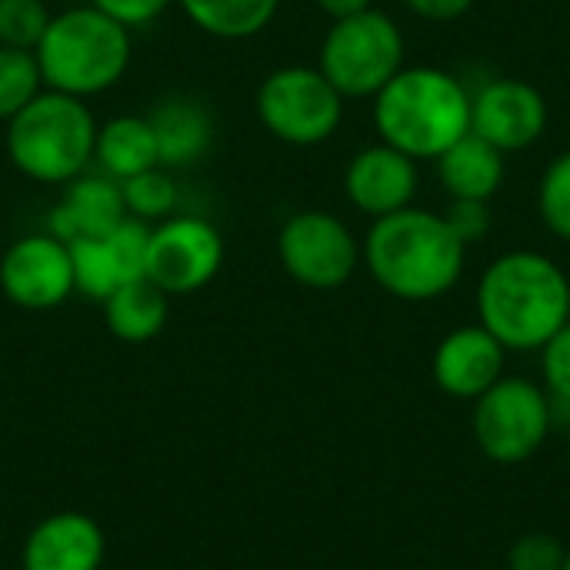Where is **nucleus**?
I'll return each mask as SVG.
<instances>
[{
  "instance_id": "obj_1",
  "label": "nucleus",
  "mask_w": 570,
  "mask_h": 570,
  "mask_svg": "<svg viewBox=\"0 0 570 570\" xmlns=\"http://www.w3.org/2000/svg\"><path fill=\"white\" fill-rule=\"evenodd\" d=\"M361 257L391 297L421 304L444 297L461 281L468 247L441 214L411 204L371 224Z\"/></svg>"
},
{
  "instance_id": "obj_17",
  "label": "nucleus",
  "mask_w": 570,
  "mask_h": 570,
  "mask_svg": "<svg viewBox=\"0 0 570 570\" xmlns=\"http://www.w3.org/2000/svg\"><path fill=\"white\" fill-rule=\"evenodd\" d=\"M127 204L120 194V184L107 174L100 177H77L67 184L63 197L47 217V234H53L63 244H73L80 237H100L110 234L117 224H124Z\"/></svg>"
},
{
  "instance_id": "obj_20",
  "label": "nucleus",
  "mask_w": 570,
  "mask_h": 570,
  "mask_svg": "<svg viewBox=\"0 0 570 570\" xmlns=\"http://www.w3.org/2000/svg\"><path fill=\"white\" fill-rule=\"evenodd\" d=\"M94 160L114 180H127L160 167V150L150 120L137 114H117L107 124H97Z\"/></svg>"
},
{
  "instance_id": "obj_7",
  "label": "nucleus",
  "mask_w": 570,
  "mask_h": 570,
  "mask_svg": "<svg viewBox=\"0 0 570 570\" xmlns=\"http://www.w3.org/2000/svg\"><path fill=\"white\" fill-rule=\"evenodd\" d=\"M254 110L264 130L281 144L314 147L337 134L344 120V97L317 67L291 63L261 80Z\"/></svg>"
},
{
  "instance_id": "obj_29",
  "label": "nucleus",
  "mask_w": 570,
  "mask_h": 570,
  "mask_svg": "<svg viewBox=\"0 0 570 570\" xmlns=\"http://www.w3.org/2000/svg\"><path fill=\"white\" fill-rule=\"evenodd\" d=\"M444 220H448V227L458 234V240H461L464 247L481 244V240L491 234V224H494L488 200H451Z\"/></svg>"
},
{
  "instance_id": "obj_3",
  "label": "nucleus",
  "mask_w": 570,
  "mask_h": 570,
  "mask_svg": "<svg viewBox=\"0 0 570 570\" xmlns=\"http://www.w3.org/2000/svg\"><path fill=\"white\" fill-rule=\"evenodd\" d=\"M374 127L407 157L438 160L471 134V90L441 67H401L374 94Z\"/></svg>"
},
{
  "instance_id": "obj_18",
  "label": "nucleus",
  "mask_w": 570,
  "mask_h": 570,
  "mask_svg": "<svg viewBox=\"0 0 570 570\" xmlns=\"http://www.w3.org/2000/svg\"><path fill=\"white\" fill-rule=\"evenodd\" d=\"M147 120L154 127L164 170L194 167L214 147V117L194 97H167L147 114Z\"/></svg>"
},
{
  "instance_id": "obj_23",
  "label": "nucleus",
  "mask_w": 570,
  "mask_h": 570,
  "mask_svg": "<svg viewBox=\"0 0 570 570\" xmlns=\"http://www.w3.org/2000/svg\"><path fill=\"white\" fill-rule=\"evenodd\" d=\"M43 90V77L33 50L0 47V120H13L37 94Z\"/></svg>"
},
{
  "instance_id": "obj_25",
  "label": "nucleus",
  "mask_w": 570,
  "mask_h": 570,
  "mask_svg": "<svg viewBox=\"0 0 570 570\" xmlns=\"http://www.w3.org/2000/svg\"><path fill=\"white\" fill-rule=\"evenodd\" d=\"M50 17L43 0H0V47L37 50Z\"/></svg>"
},
{
  "instance_id": "obj_13",
  "label": "nucleus",
  "mask_w": 570,
  "mask_h": 570,
  "mask_svg": "<svg viewBox=\"0 0 570 570\" xmlns=\"http://www.w3.org/2000/svg\"><path fill=\"white\" fill-rule=\"evenodd\" d=\"M147 240H150V227L144 220L127 217L110 234L80 237L67 244L70 264H73V294H83L87 301L104 304L117 287L144 277Z\"/></svg>"
},
{
  "instance_id": "obj_22",
  "label": "nucleus",
  "mask_w": 570,
  "mask_h": 570,
  "mask_svg": "<svg viewBox=\"0 0 570 570\" xmlns=\"http://www.w3.org/2000/svg\"><path fill=\"white\" fill-rule=\"evenodd\" d=\"M187 20L217 40L257 37L277 13L281 0H177Z\"/></svg>"
},
{
  "instance_id": "obj_4",
  "label": "nucleus",
  "mask_w": 570,
  "mask_h": 570,
  "mask_svg": "<svg viewBox=\"0 0 570 570\" xmlns=\"http://www.w3.org/2000/svg\"><path fill=\"white\" fill-rule=\"evenodd\" d=\"M33 57L47 90L87 100L124 80L134 43L127 27L83 3L50 17Z\"/></svg>"
},
{
  "instance_id": "obj_28",
  "label": "nucleus",
  "mask_w": 570,
  "mask_h": 570,
  "mask_svg": "<svg viewBox=\"0 0 570 570\" xmlns=\"http://www.w3.org/2000/svg\"><path fill=\"white\" fill-rule=\"evenodd\" d=\"M541 367L551 401L570 404V321L541 347Z\"/></svg>"
},
{
  "instance_id": "obj_21",
  "label": "nucleus",
  "mask_w": 570,
  "mask_h": 570,
  "mask_svg": "<svg viewBox=\"0 0 570 570\" xmlns=\"http://www.w3.org/2000/svg\"><path fill=\"white\" fill-rule=\"evenodd\" d=\"M104 321L117 341L147 344L167 324V294L147 277H137L104 301Z\"/></svg>"
},
{
  "instance_id": "obj_6",
  "label": "nucleus",
  "mask_w": 570,
  "mask_h": 570,
  "mask_svg": "<svg viewBox=\"0 0 570 570\" xmlns=\"http://www.w3.org/2000/svg\"><path fill=\"white\" fill-rule=\"evenodd\" d=\"M404 67V33L377 7L334 20L321 40L317 70L347 97H374Z\"/></svg>"
},
{
  "instance_id": "obj_10",
  "label": "nucleus",
  "mask_w": 570,
  "mask_h": 570,
  "mask_svg": "<svg viewBox=\"0 0 570 570\" xmlns=\"http://www.w3.org/2000/svg\"><path fill=\"white\" fill-rule=\"evenodd\" d=\"M220 264H224V237L210 220L194 214H177L150 227L144 277L157 284L167 297L197 294L217 277Z\"/></svg>"
},
{
  "instance_id": "obj_19",
  "label": "nucleus",
  "mask_w": 570,
  "mask_h": 570,
  "mask_svg": "<svg viewBox=\"0 0 570 570\" xmlns=\"http://www.w3.org/2000/svg\"><path fill=\"white\" fill-rule=\"evenodd\" d=\"M438 177L451 200H491L504 184V154L478 134H464L438 157Z\"/></svg>"
},
{
  "instance_id": "obj_16",
  "label": "nucleus",
  "mask_w": 570,
  "mask_h": 570,
  "mask_svg": "<svg viewBox=\"0 0 570 570\" xmlns=\"http://www.w3.org/2000/svg\"><path fill=\"white\" fill-rule=\"evenodd\" d=\"M107 541L100 524L80 511L43 518L23 541V570H100Z\"/></svg>"
},
{
  "instance_id": "obj_33",
  "label": "nucleus",
  "mask_w": 570,
  "mask_h": 570,
  "mask_svg": "<svg viewBox=\"0 0 570 570\" xmlns=\"http://www.w3.org/2000/svg\"><path fill=\"white\" fill-rule=\"evenodd\" d=\"M561 570H570V551H568V558H564V568Z\"/></svg>"
},
{
  "instance_id": "obj_5",
  "label": "nucleus",
  "mask_w": 570,
  "mask_h": 570,
  "mask_svg": "<svg viewBox=\"0 0 570 570\" xmlns=\"http://www.w3.org/2000/svg\"><path fill=\"white\" fill-rule=\"evenodd\" d=\"M97 120L80 97L40 90L7 120V157L37 184H70L94 160Z\"/></svg>"
},
{
  "instance_id": "obj_12",
  "label": "nucleus",
  "mask_w": 570,
  "mask_h": 570,
  "mask_svg": "<svg viewBox=\"0 0 570 570\" xmlns=\"http://www.w3.org/2000/svg\"><path fill=\"white\" fill-rule=\"evenodd\" d=\"M548 120V100L528 80L498 77L471 94V134L484 137L501 154L534 147L544 137Z\"/></svg>"
},
{
  "instance_id": "obj_26",
  "label": "nucleus",
  "mask_w": 570,
  "mask_h": 570,
  "mask_svg": "<svg viewBox=\"0 0 570 570\" xmlns=\"http://www.w3.org/2000/svg\"><path fill=\"white\" fill-rule=\"evenodd\" d=\"M538 214L554 237L570 240V150L554 157L544 170L538 187Z\"/></svg>"
},
{
  "instance_id": "obj_11",
  "label": "nucleus",
  "mask_w": 570,
  "mask_h": 570,
  "mask_svg": "<svg viewBox=\"0 0 570 570\" xmlns=\"http://www.w3.org/2000/svg\"><path fill=\"white\" fill-rule=\"evenodd\" d=\"M0 291L23 311L60 307L73 294L70 247L47 230L13 240L0 257Z\"/></svg>"
},
{
  "instance_id": "obj_24",
  "label": "nucleus",
  "mask_w": 570,
  "mask_h": 570,
  "mask_svg": "<svg viewBox=\"0 0 570 570\" xmlns=\"http://www.w3.org/2000/svg\"><path fill=\"white\" fill-rule=\"evenodd\" d=\"M117 184H120L127 214L134 220H144V224L147 220H164L177 207V184H174L170 170H164V167L144 170V174L117 180Z\"/></svg>"
},
{
  "instance_id": "obj_9",
  "label": "nucleus",
  "mask_w": 570,
  "mask_h": 570,
  "mask_svg": "<svg viewBox=\"0 0 570 570\" xmlns=\"http://www.w3.org/2000/svg\"><path fill=\"white\" fill-rule=\"evenodd\" d=\"M277 257L287 277L311 291L347 284L361 264V244L331 210H297L277 234Z\"/></svg>"
},
{
  "instance_id": "obj_27",
  "label": "nucleus",
  "mask_w": 570,
  "mask_h": 570,
  "mask_svg": "<svg viewBox=\"0 0 570 570\" xmlns=\"http://www.w3.org/2000/svg\"><path fill=\"white\" fill-rule=\"evenodd\" d=\"M564 544L551 534H524L514 541L511 554H508V568L511 570H561L564 568Z\"/></svg>"
},
{
  "instance_id": "obj_30",
  "label": "nucleus",
  "mask_w": 570,
  "mask_h": 570,
  "mask_svg": "<svg viewBox=\"0 0 570 570\" xmlns=\"http://www.w3.org/2000/svg\"><path fill=\"white\" fill-rule=\"evenodd\" d=\"M170 3H177V0H90V7H97L100 13H107L110 20H117L127 30L154 23L160 13L170 10Z\"/></svg>"
},
{
  "instance_id": "obj_2",
  "label": "nucleus",
  "mask_w": 570,
  "mask_h": 570,
  "mask_svg": "<svg viewBox=\"0 0 570 570\" xmlns=\"http://www.w3.org/2000/svg\"><path fill=\"white\" fill-rule=\"evenodd\" d=\"M478 317L504 351H541L570 321V281L541 250H508L481 274Z\"/></svg>"
},
{
  "instance_id": "obj_15",
  "label": "nucleus",
  "mask_w": 570,
  "mask_h": 570,
  "mask_svg": "<svg viewBox=\"0 0 570 570\" xmlns=\"http://www.w3.org/2000/svg\"><path fill=\"white\" fill-rule=\"evenodd\" d=\"M504 344L488 327H458L434 351V381L451 397L478 401L504 377Z\"/></svg>"
},
{
  "instance_id": "obj_31",
  "label": "nucleus",
  "mask_w": 570,
  "mask_h": 570,
  "mask_svg": "<svg viewBox=\"0 0 570 570\" xmlns=\"http://www.w3.org/2000/svg\"><path fill=\"white\" fill-rule=\"evenodd\" d=\"M411 13H417L421 20H434V23H448L464 17L474 0H404Z\"/></svg>"
},
{
  "instance_id": "obj_8",
  "label": "nucleus",
  "mask_w": 570,
  "mask_h": 570,
  "mask_svg": "<svg viewBox=\"0 0 570 570\" xmlns=\"http://www.w3.org/2000/svg\"><path fill=\"white\" fill-rule=\"evenodd\" d=\"M554 424V404L528 377H501L474 401V438L494 464H521L541 451Z\"/></svg>"
},
{
  "instance_id": "obj_32",
  "label": "nucleus",
  "mask_w": 570,
  "mask_h": 570,
  "mask_svg": "<svg viewBox=\"0 0 570 570\" xmlns=\"http://www.w3.org/2000/svg\"><path fill=\"white\" fill-rule=\"evenodd\" d=\"M317 7L331 20H341V17H351V13H361V10L374 7V0H317Z\"/></svg>"
},
{
  "instance_id": "obj_14",
  "label": "nucleus",
  "mask_w": 570,
  "mask_h": 570,
  "mask_svg": "<svg viewBox=\"0 0 570 570\" xmlns=\"http://www.w3.org/2000/svg\"><path fill=\"white\" fill-rule=\"evenodd\" d=\"M417 184H421L417 160L384 140L357 150L344 170L347 200L374 220L411 207Z\"/></svg>"
}]
</instances>
